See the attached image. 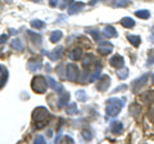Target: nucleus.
<instances>
[{
  "mask_svg": "<svg viewBox=\"0 0 154 144\" xmlns=\"http://www.w3.org/2000/svg\"><path fill=\"white\" fill-rule=\"evenodd\" d=\"M113 50V45L110 44V42L105 41V40H100L99 41V46H98V52L100 53V54L103 55H107L109 54L110 52Z\"/></svg>",
  "mask_w": 154,
  "mask_h": 144,
  "instance_id": "6e6552de",
  "label": "nucleus"
},
{
  "mask_svg": "<svg viewBox=\"0 0 154 144\" xmlns=\"http://www.w3.org/2000/svg\"><path fill=\"white\" fill-rule=\"evenodd\" d=\"M68 100H69V93L68 92H64L59 94V99H58V107L59 108H63L68 104Z\"/></svg>",
  "mask_w": 154,
  "mask_h": 144,
  "instance_id": "2eb2a0df",
  "label": "nucleus"
},
{
  "mask_svg": "<svg viewBox=\"0 0 154 144\" xmlns=\"http://www.w3.org/2000/svg\"><path fill=\"white\" fill-rule=\"evenodd\" d=\"M135 16L139 17L140 20H146V18L150 17V12L146 11V9H140V11L135 12Z\"/></svg>",
  "mask_w": 154,
  "mask_h": 144,
  "instance_id": "5701e85b",
  "label": "nucleus"
},
{
  "mask_svg": "<svg viewBox=\"0 0 154 144\" xmlns=\"http://www.w3.org/2000/svg\"><path fill=\"white\" fill-rule=\"evenodd\" d=\"M130 0H116L113 7L114 8H125V7H128L130 5Z\"/></svg>",
  "mask_w": 154,
  "mask_h": 144,
  "instance_id": "7c9ffc66",
  "label": "nucleus"
},
{
  "mask_svg": "<svg viewBox=\"0 0 154 144\" xmlns=\"http://www.w3.org/2000/svg\"><path fill=\"white\" fill-rule=\"evenodd\" d=\"M109 86H110V77L108 75H103L102 77L98 80L96 89H98L99 92H105V90H108Z\"/></svg>",
  "mask_w": 154,
  "mask_h": 144,
  "instance_id": "39448f33",
  "label": "nucleus"
},
{
  "mask_svg": "<svg viewBox=\"0 0 154 144\" xmlns=\"http://www.w3.org/2000/svg\"><path fill=\"white\" fill-rule=\"evenodd\" d=\"M31 26L36 30H41V28L45 27V22L44 21H40V20H32L31 21Z\"/></svg>",
  "mask_w": 154,
  "mask_h": 144,
  "instance_id": "c756f323",
  "label": "nucleus"
},
{
  "mask_svg": "<svg viewBox=\"0 0 154 144\" xmlns=\"http://www.w3.org/2000/svg\"><path fill=\"white\" fill-rule=\"evenodd\" d=\"M35 143H37V144H44V143H45L44 136H41V135L36 136V138H35Z\"/></svg>",
  "mask_w": 154,
  "mask_h": 144,
  "instance_id": "58836bf2",
  "label": "nucleus"
},
{
  "mask_svg": "<svg viewBox=\"0 0 154 144\" xmlns=\"http://www.w3.org/2000/svg\"><path fill=\"white\" fill-rule=\"evenodd\" d=\"M76 99L79 100V102H86V99H88V95L84 90H77L76 92Z\"/></svg>",
  "mask_w": 154,
  "mask_h": 144,
  "instance_id": "473e14b6",
  "label": "nucleus"
},
{
  "mask_svg": "<svg viewBox=\"0 0 154 144\" xmlns=\"http://www.w3.org/2000/svg\"><path fill=\"white\" fill-rule=\"evenodd\" d=\"M146 80H148V74H145V75H143L141 77H139V79H136L132 83V85H131V89H132V92L134 93H139V90H140L144 85L146 84Z\"/></svg>",
  "mask_w": 154,
  "mask_h": 144,
  "instance_id": "0eeeda50",
  "label": "nucleus"
},
{
  "mask_svg": "<svg viewBox=\"0 0 154 144\" xmlns=\"http://www.w3.org/2000/svg\"><path fill=\"white\" fill-rule=\"evenodd\" d=\"M48 80L44 77V76H36V77L32 79L31 83V88L33 92H36L38 94H44L48 89Z\"/></svg>",
  "mask_w": 154,
  "mask_h": 144,
  "instance_id": "7ed1b4c3",
  "label": "nucleus"
},
{
  "mask_svg": "<svg viewBox=\"0 0 154 144\" xmlns=\"http://www.w3.org/2000/svg\"><path fill=\"white\" fill-rule=\"evenodd\" d=\"M140 111H141V108H140V105L139 104H132L131 107H130V113H131V116L134 117H139L140 116Z\"/></svg>",
  "mask_w": 154,
  "mask_h": 144,
  "instance_id": "a878e982",
  "label": "nucleus"
},
{
  "mask_svg": "<svg viewBox=\"0 0 154 144\" xmlns=\"http://www.w3.org/2000/svg\"><path fill=\"white\" fill-rule=\"evenodd\" d=\"M90 79H91V75H90V72L89 71H85L82 75L81 76H79V83L80 84H88V83H90Z\"/></svg>",
  "mask_w": 154,
  "mask_h": 144,
  "instance_id": "4be33fe9",
  "label": "nucleus"
},
{
  "mask_svg": "<svg viewBox=\"0 0 154 144\" xmlns=\"http://www.w3.org/2000/svg\"><path fill=\"white\" fill-rule=\"evenodd\" d=\"M148 64H154V49L149 50V54H148Z\"/></svg>",
  "mask_w": 154,
  "mask_h": 144,
  "instance_id": "e433bc0d",
  "label": "nucleus"
},
{
  "mask_svg": "<svg viewBox=\"0 0 154 144\" xmlns=\"http://www.w3.org/2000/svg\"><path fill=\"white\" fill-rule=\"evenodd\" d=\"M103 35L107 37V39H112V37H117L118 36V32L112 26H105L104 30H103Z\"/></svg>",
  "mask_w": 154,
  "mask_h": 144,
  "instance_id": "4468645a",
  "label": "nucleus"
},
{
  "mask_svg": "<svg viewBox=\"0 0 154 144\" xmlns=\"http://www.w3.org/2000/svg\"><path fill=\"white\" fill-rule=\"evenodd\" d=\"M117 76H118V79H121V80H125V79H127L128 77V68H118L117 71Z\"/></svg>",
  "mask_w": 154,
  "mask_h": 144,
  "instance_id": "2f4dec72",
  "label": "nucleus"
},
{
  "mask_svg": "<svg viewBox=\"0 0 154 144\" xmlns=\"http://www.w3.org/2000/svg\"><path fill=\"white\" fill-rule=\"evenodd\" d=\"M148 118L152 124H154V109H150V111L148 112Z\"/></svg>",
  "mask_w": 154,
  "mask_h": 144,
  "instance_id": "4c0bfd02",
  "label": "nucleus"
},
{
  "mask_svg": "<svg viewBox=\"0 0 154 144\" xmlns=\"http://www.w3.org/2000/svg\"><path fill=\"white\" fill-rule=\"evenodd\" d=\"M63 142H69V143H73V139H72L71 136H64V138H63Z\"/></svg>",
  "mask_w": 154,
  "mask_h": 144,
  "instance_id": "79ce46f5",
  "label": "nucleus"
},
{
  "mask_svg": "<svg viewBox=\"0 0 154 144\" xmlns=\"http://www.w3.org/2000/svg\"><path fill=\"white\" fill-rule=\"evenodd\" d=\"M64 52V48L63 46H58L55 48L53 52H42V54H46L48 57L50 58V61H59L62 58V54H63Z\"/></svg>",
  "mask_w": 154,
  "mask_h": 144,
  "instance_id": "423d86ee",
  "label": "nucleus"
},
{
  "mask_svg": "<svg viewBox=\"0 0 154 144\" xmlns=\"http://www.w3.org/2000/svg\"><path fill=\"white\" fill-rule=\"evenodd\" d=\"M7 40H8V35H7V33H3V35H0V44L5 42Z\"/></svg>",
  "mask_w": 154,
  "mask_h": 144,
  "instance_id": "a19ab883",
  "label": "nucleus"
},
{
  "mask_svg": "<svg viewBox=\"0 0 154 144\" xmlns=\"http://www.w3.org/2000/svg\"><path fill=\"white\" fill-rule=\"evenodd\" d=\"M73 3V0H51L50 4L53 7H58L59 9H64L67 7H69Z\"/></svg>",
  "mask_w": 154,
  "mask_h": 144,
  "instance_id": "ddd939ff",
  "label": "nucleus"
},
{
  "mask_svg": "<svg viewBox=\"0 0 154 144\" xmlns=\"http://www.w3.org/2000/svg\"><path fill=\"white\" fill-rule=\"evenodd\" d=\"M125 89H127V85H119L113 90L112 93H117V92H119V90H125Z\"/></svg>",
  "mask_w": 154,
  "mask_h": 144,
  "instance_id": "ea45409f",
  "label": "nucleus"
},
{
  "mask_svg": "<svg viewBox=\"0 0 154 144\" xmlns=\"http://www.w3.org/2000/svg\"><path fill=\"white\" fill-rule=\"evenodd\" d=\"M127 40L131 42L134 46H136V48L140 45V42H141L140 36H137V35H127Z\"/></svg>",
  "mask_w": 154,
  "mask_h": 144,
  "instance_id": "b1692460",
  "label": "nucleus"
},
{
  "mask_svg": "<svg viewBox=\"0 0 154 144\" xmlns=\"http://www.w3.org/2000/svg\"><path fill=\"white\" fill-rule=\"evenodd\" d=\"M109 63H110V66L116 67V68H121V67H123V64H125L123 57H122V55L116 54V55H113L112 58L109 59Z\"/></svg>",
  "mask_w": 154,
  "mask_h": 144,
  "instance_id": "9d476101",
  "label": "nucleus"
},
{
  "mask_svg": "<svg viewBox=\"0 0 154 144\" xmlns=\"http://www.w3.org/2000/svg\"><path fill=\"white\" fill-rule=\"evenodd\" d=\"M93 133H91L90 130H84L82 131V138L85 139V140H91L93 139Z\"/></svg>",
  "mask_w": 154,
  "mask_h": 144,
  "instance_id": "c9c22d12",
  "label": "nucleus"
},
{
  "mask_svg": "<svg viewBox=\"0 0 154 144\" xmlns=\"http://www.w3.org/2000/svg\"><path fill=\"white\" fill-rule=\"evenodd\" d=\"M31 2H33V3H41L42 0H31Z\"/></svg>",
  "mask_w": 154,
  "mask_h": 144,
  "instance_id": "37998d69",
  "label": "nucleus"
},
{
  "mask_svg": "<svg viewBox=\"0 0 154 144\" xmlns=\"http://www.w3.org/2000/svg\"><path fill=\"white\" fill-rule=\"evenodd\" d=\"M62 36H63L62 31H59V30L53 31V32L50 33V41H51V42H58V41L62 39Z\"/></svg>",
  "mask_w": 154,
  "mask_h": 144,
  "instance_id": "bb28decb",
  "label": "nucleus"
},
{
  "mask_svg": "<svg viewBox=\"0 0 154 144\" xmlns=\"http://www.w3.org/2000/svg\"><path fill=\"white\" fill-rule=\"evenodd\" d=\"M122 130H123V125L119 121H112V122H110V131H112L114 135L121 134Z\"/></svg>",
  "mask_w": 154,
  "mask_h": 144,
  "instance_id": "dca6fc26",
  "label": "nucleus"
},
{
  "mask_svg": "<svg viewBox=\"0 0 154 144\" xmlns=\"http://www.w3.org/2000/svg\"><path fill=\"white\" fill-rule=\"evenodd\" d=\"M153 30H154V26H153Z\"/></svg>",
  "mask_w": 154,
  "mask_h": 144,
  "instance_id": "09e8293b",
  "label": "nucleus"
},
{
  "mask_svg": "<svg viewBox=\"0 0 154 144\" xmlns=\"http://www.w3.org/2000/svg\"><path fill=\"white\" fill-rule=\"evenodd\" d=\"M50 112L48 111L45 107H37L35 108V111L32 112V120L33 124H35L36 129H42L45 127L48 124H49L50 120Z\"/></svg>",
  "mask_w": 154,
  "mask_h": 144,
  "instance_id": "f257e3e1",
  "label": "nucleus"
},
{
  "mask_svg": "<svg viewBox=\"0 0 154 144\" xmlns=\"http://www.w3.org/2000/svg\"><path fill=\"white\" fill-rule=\"evenodd\" d=\"M79 76H80V70L77 64L75 63H69L67 64L66 67V77L68 81H72V83H76L79 80Z\"/></svg>",
  "mask_w": 154,
  "mask_h": 144,
  "instance_id": "20e7f679",
  "label": "nucleus"
},
{
  "mask_svg": "<svg viewBox=\"0 0 154 144\" xmlns=\"http://www.w3.org/2000/svg\"><path fill=\"white\" fill-rule=\"evenodd\" d=\"M125 104V99H118V98H110L107 100V107H105V112L107 116L116 117L121 112V109Z\"/></svg>",
  "mask_w": 154,
  "mask_h": 144,
  "instance_id": "f03ea898",
  "label": "nucleus"
},
{
  "mask_svg": "<svg viewBox=\"0 0 154 144\" xmlns=\"http://www.w3.org/2000/svg\"><path fill=\"white\" fill-rule=\"evenodd\" d=\"M7 2H8V3H12V0H7Z\"/></svg>",
  "mask_w": 154,
  "mask_h": 144,
  "instance_id": "de8ad7c7",
  "label": "nucleus"
},
{
  "mask_svg": "<svg viewBox=\"0 0 154 144\" xmlns=\"http://www.w3.org/2000/svg\"><path fill=\"white\" fill-rule=\"evenodd\" d=\"M27 67L31 72H36L42 67V62L40 59H30L27 63Z\"/></svg>",
  "mask_w": 154,
  "mask_h": 144,
  "instance_id": "f8f14e48",
  "label": "nucleus"
},
{
  "mask_svg": "<svg viewBox=\"0 0 154 144\" xmlns=\"http://www.w3.org/2000/svg\"><path fill=\"white\" fill-rule=\"evenodd\" d=\"M66 112L68 114H76L79 113V108H77V104L76 103H69L66 105Z\"/></svg>",
  "mask_w": 154,
  "mask_h": 144,
  "instance_id": "393cba45",
  "label": "nucleus"
},
{
  "mask_svg": "<svg viewBox=\"0 0 154 144\" xmlns=\"http://www.w3.org/2000/svg\"><path fill=\"white\" fill-rule=\"evenodd\" d=\"M11 45H12L13 49H16V50H23V46H25L22 40H19V39H13Z\"/></svg>",
  "mask_w": 154,
  "mask_h": 144,
  "instance_id": "cd10ccee",
  "label": "nucleus"
},
{
  "mask_svg": "<svg viewBox=\"0 0 154 144\" xmlns=\"http://www.w3.org/2000/svg\"><path fill=\"white\" fill-rule=\"evenodd\" d=\"M86 33H90V35L94 37L95 41H98V42L100 41V33L98 30H95V28H88V30H86Z\"/></svg>",
  "mask_w": 154,
  "mask_h": 144,
  "instance_id": "c85d7f7f",
  "label": "nucleus"
},
{
  "mask_svg": "<svg viewBox=\"0 0 154 144\" xmlns=\"http://www.w3.org/2000/svg\"><path fill=\"white\" fill-rule=\"evenodd\" d=\"M152 81H153V83H154V75H153V77H152Z\"/></svg>",
  "mask_w": 154,
  "mask_h": 144,
  "instance_id": "49530a36",
  "label": "nucleus"
},
{
  "mask_svg": "<svg viewBox=\"0 0 154 144\" xmlns=\"http://www.w3.org/2000/svg\"><path fill=\"white\" fill-rule=\"evenodd\" d=\"M100 72H102V66H98V68L95 70V72L93 75H91V79H90V83H94V81H96V79H99V76H100Z\"/></svg>",
  "mask_w": 154,
  "mask_h": 144,
  "instance_id": "72a5a7b5",
  "label": "nucleus"
},
{
  "mask_svg": "<svg viewBox=\"0 0 154 144\" xmlns=\"http://www.w3.org/2000/svg\"><path fill=\"white\" fill-rule=\"evenodd\" d=\"M150 40H152V41H153V42H154V33H153V35H152V36H150Z\"/></svg>",
  "mask_w": 154,
  "mask_h": 144,
  "instance_id": "a18cd8bd",
  "label": "nucleus"
},
{
  "mask_svg": "<svg viewBox=\"0 0 154 144\" xmlns=\"http://www.w3.org/2000/svg\"><path fill=\"white\" fill-rule=\"evenodd\" d=\"M46 80H48V84H49L50 88L54 90V92H57L58 94H62V93H64V92H66L64 88H63V85H60L59 83H58V81H55L53 77H50V76H48Z\"/></svg>",
  "mask_w": 154,
  "mask_h": 144,
  "instance_id": "1a4fd4ad",
  "label": "nucleus"
},
{
  "mask_svg": "<svg viewBox=\"0 0 154 144\" xmlns=\"http://www.w3.org/2000/svg\"><path fill=\"white\" fill-rule=\"evenodd\" d=\"M7 79H8V71H7V70H4V71H3V76H2V79H0V89H2L3 86L5 85Z\"/></svg>",
  "mask_w": 154,
  "mask_h": 144,
  "instance_id": "f704fd0d",
  "label": "nucleus"
},
{
  "mask_svg": "<svg viewBox=\"0 0 154 144\" xmlns=\"http://www.w3.org/2000/svg\"><path fill=\"white\" fill-rule=\"evenodd\" d=\"M68 57H69L71 61H79L81 57H82V50H81L80 48H75V49H72L69 52Z\"/></svg>",
  "mask_w": 154,
  "mask_h": 144,
  "instance_id": "a211bd4d",
  "label": "nucleus"
},
{
  "mask_svg": "<svg viewBox=\"0 0 154 144\" xmlns=\"http://www.w3.org/2000/svg\"><path fill=\"white\" fill-rule=\"evenodd\" d=\"M27 35L31 37V40H32L33 44H36V45H40L41 44V36L38 35V33L33 32V31H27Z\"/></svg>",
  "mask_w": 154,
  "mask_h": 144,
  "instance_id": "412c9836",
  "label": "nucleus"
},
{
  "mask_svg": "<svg viewBox=\"0 0 154 144\" xmlns=\"http://www.w3.org/2000/svg\"><path fill=\"white\" fill-rule=\"evenodd\" d=\"M121 25L125 28H132L135 26V21L132 20L131 17H123L122 20H121Z\"/></svg>",
  "mask_w": 154,
  "mask_h": 144,
  "instance_id": "aec40b11",
  "label": "nucleus"
},
{
  "mask_svg": "<svg viewBox=\"0 0 154 144\" xmlns=\"http://www.w3.org/2000/svg\"><path fill=\"white\" fill-rule=\"evenodd\" d=\"M94 63H96V58H95L93 54H88V55L84 57V61H82L84 67H88V68H89V67L91 64H94Z\"/></svg>",
  "mask_w": 154,
  "mask_h": 144,
  "instance_id": "6ab92c4d",
  "label": "nucleus"
},
{
  "mask_svg": "<svg viewBox=\"0 0 154 144\" xmlns=\"http://www.w3.org/2000/svg\"><path fill=\"white\" fill-rule=\"evenodd\" d=\"M141 100L144 103H149V104L154 103V90H149V92L144 93L141 95Z\"/></svg>",
  "mask_w": 154,
  "mask_h": 144,
  "instance_id": "f3484780",
  "label": "nucleus"
},
{
  "mask_svg": "<svg viewBox=\"0 0 154 144\" xmlns=\"http://www.w3.org/2000/svg\"><path fill=\"white\" fill-rule=\"evenodd\" d=\"M3 71H4V67H3V66H0V74H2Z\"/></svg>",
  "mask_w": 154,
  "mask_h": 144,
  "instance_id": "c03bdc74",
  "label": "nucleus"
},
{
  "mask_svg": "<svg viewBox=\"0 0 154 144\" xmlns=\"http://www.w3.org/2000/svg\"><path fill=\"white\" fill-rule=\"evenodd\" d=\"M85 7V4L84 3H72L71 5L68 7V14L69 16H73V14H77V13H80L81 12V9H82Z\"/></svg>",
  "mask_w": 154,
  "mask_h": 144,
  "instance_id": "9b49d317",
  "label": "nucleus"
}]
</instances>
